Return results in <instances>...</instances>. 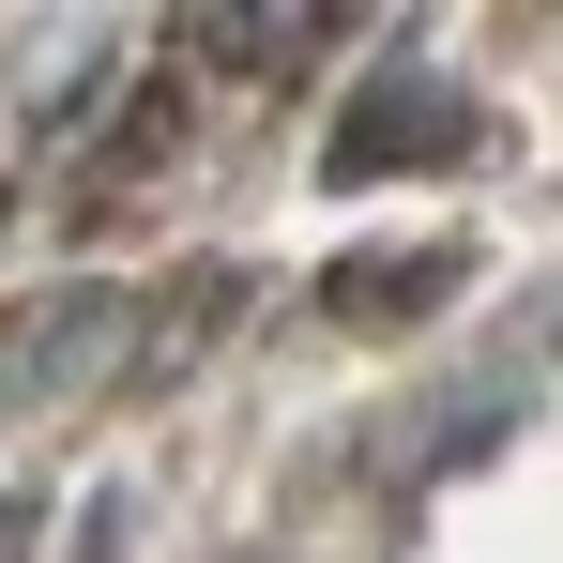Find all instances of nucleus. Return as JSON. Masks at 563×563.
Segmentation results:
<instances>
[{
    "instance_id": "7ed1b4c3",
    "label": "nucleus",
    "mask_w": 563,
    "mask_h": 563,
    "mask_svg": "<svg viewBox=\"0 0 563 563\" xmlns=\"http://www.w3.org/2000/svg\"><path fill=\"white\" fill-rule=\"evenodd\" d=\"M229 305H244V260H198V275H184V305H168V320H137V335H122V396H168V380H184L198 351H213V335H229Z\"/></svg>"
},
{
    "instance_id": "20e7f679",
    "label": "nucleus",
    "mask_w": 563,
    "mask_h": 563,
    "mask_svg": "<svg viewBox=\"0 0 563 563\" xmlns=\"http://www.w3.org/2000/svg\"><path fill=\"white\" fill-rule=\"evenodd\" d=\"M92 351H122V305H107V289H62L46 320H15V351H0V380H15V396H62V380L92 366Z\"/></svg>"
},
{
    "instance_id": "0eeeda50",
    "label": "nucleus",
    "mask_w": 563,
    "mask_h": 563,
    "mask_svg": "<svg viewBox=\"0 0 563 563\" xmlns=\"http://www.w3.org/2000/svg\"><path fill=\"white\" fill-rule=\"evenodd\" d=\"M15 549H31V503H0V563H15Z\"/></svg>"
},
{
    "instance_id": "f257e3e1",
    "label": "nucleus",
    "mask_w": 563,
    "mask_h": 563,
    "mask_svg": "<svg viewBox=\"0 0 563 563\" xmlns=\"http://www.w3.org/2000/svg\"><path fill=\"white\" fill-rule=\"evenodd\" d=\"M335 31H366V15H335V0H198L184 15V46L213 77H289V62L335 46Z\"/></svg>"
},
{
    "instance_id": "f03ea898",
    "label": "nucleus",
    "mask_w": 563,
    "mask_h": 563,
    "mask_svg": "<svg viewBox=\"0 0 563 563\" xmlns=\"http://www.w3.org/2000/svg\"><path fill=\"white\" fill-rule=\"evenodd\" d=\"M427 137H472V107L442 92V77H380V92L335 122L320 168H335V184H380V168H427Z\"/></svg>"
},
{
    "instance_id": "423d86ee",
    "label": "nucleus",
    "mask_w": 563,
    "mask_h": 563,
    "mask_svg": "<svg viewBox=\"0 0 563 563\" xmlns=\"http://www.w3.org/2000/svg\"><path fill=\"white\" fill-rule=\"evenodd\" d=\"M168 153H184V92H168V77H137V92L107 107V153H92V184H153Z\"/></svg>"
},
{
    "instance_id": "39448f33",
    "label": "nucleus",
    "mask_w": 563,
    "mask_h": 563,
    "mask_svg": "<svg viewBox=\"0 0 563 563\" xmlns=\"http://www.w3.org/2000/svg\"><path fill=\"white\" fill-rule=\"evenodd\" d=\"M472 260L457 244H411V260H335V320H427Z\"/></svg>"
}]
</instances>
